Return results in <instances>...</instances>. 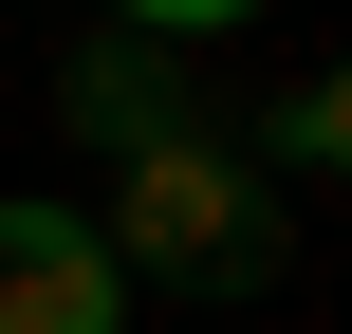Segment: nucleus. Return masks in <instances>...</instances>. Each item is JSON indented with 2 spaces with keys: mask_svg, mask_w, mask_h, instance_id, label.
Masks as SVG:
<instances>
[{
  "mask_svg": "<svg viewBox=\"0 0 352 334\" xmlns=\"http://www.w3.org/2000/svg\"><path fill=\"white\" fill-rule=\"evenodd\" d=\"M93 242H111V279H130V298H260V279H297V205L241 167V130L111 167Z\"/></svg>",
  "mask_w": 352,
  "mask_h": 334,
  "instance_id": "nucleus-1",
  "label": "nucleus"
},
{
  "mask_svg": "<svg viewBox=\"0 0 352 334\" xmlns=\"http://www.w3.org/2000/svg\"><path fill=\"white\" fill-rule=\"evenodd\" d=\"M37 112H56V149H93V167H148V149H204V130H223V93H204L167 37H111V19L56 56Z\"/></svg>",
  "mask_w": 352,
  "mask_h": 334,
  "instance_id": "nucleus-2",
  "label": "nucleus"
},
{
  "mask_svg": "<svg viewBox=\"0 0 352 334\" xmlns=\"http://www.w3.org/2000/svg\"><path fill=\"white\" fill-rule=\"evenodd\" d=\"M0 334H130V279H111L93 205H56V186L0 205Z\"/></svg>",
  "mask_w": 352,
  "mask_h": 334,
  "instance_id": "nucleus-3",
  "label": "nucleus"
},
{
  "mask_svg": "<svg viewBox=\"0 0 352 334\" xmlns=\"http://www.w3.org/2000/svg\"><path fill=\"white\" fill-rule=\"evenodd\" d=\"M334 149H352V74H278V93H260V167H278V186H316Z\"/></svg>",
  "mask_w": 352,
  "mask_h": 334,
  "instance_id": "nucleus-4",
  "label": "nucleus"
},
{
  "mask_svg": "<svg viewBox=\"0 0 352 334\" xmlns=\"http://www.w3.org/2000/svg\"><path fill=\"white\" fill-rule=\"evenodd\" d=\"M241 19H260V0H111V37H167V56H186V37H241Z\"/></svg>",
  "mask_w": 352,
  "mask_h": 334,
  "instance_id": "nucleus-5",
  "label": "nucleus"
}]
</instances>
